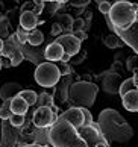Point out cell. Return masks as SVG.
Here are the masks:
<instances>
[{
    "label": "cell",
    "mask_w": 138,
    "mask_h": 147,
    "mask_svg": "<svg viewBox=\"0 0 138 147\" xmlns=\"http://www.w3.org/2000/svg\"><path fill=\"white\" fill-rule=\"evenodd\" d=\"M97 124L100 127L102 135L112 143L124 144L134 137V129L129 126L128 121L117 111L111 109V108H106L100 112Z\"/></svg>",
    "instance_id": "1"
},
{
    "label": "cell",
    "mask_w": 138,
    "mask_h": 147,
    "mask_svg": "<svg viewBox=\"0 0 138 147\" xmlns=\"http://www.w3.org/2000/svg\"><path fill=\"white\" fill-rule=\"evenodd\" d=\"M49 143L52 147H88L78 129L61 118H58L49 129Z\"/></svg>",
    "instance_id": "2"
},
{
    "label": "cell",
    "mask_w": 138,
    "mask_h": 147,
    "mask_svg": "<svg viewBox=\"0 0 138 147\" xmlns=\"http://www.w3.org/2000/svg\"><path fill=\"white\" fill-rule=\"evenodd\" d=\"M99 92V86L96 84L79 80L74 82L68 88V100L78 108H90L94 105Z\"/></svg>",
    "instance_id": "3"
},
{
    "label": "cell",
    "mask_w": 138,
    "mask_h": 147,
    "mask_svg": "<svg viewBox=\"0 0 138 147\" xmlns=\"http://www.w3.org/2000/svg\"><path fill=\"white\" fill-rule=\"evenodd\" d=\"M109 21H111L112 28L117 30H128L132 24L135 23L137 12L134 11L131 2L126 0H118L114 2L111 11H109Z\"/></svg>",
    "instance_id": "4"
},
{
    "label": "cell",
    "mask_w": 138,
    "mask_h": 147,
    "mask_svg": "<svg viewBox=\"0 0 138 147\" xmlns=\"http://www.w3.org/2000/svg\"><path fill=\"white\" fill-rule=\"evenodd\" d=\"M34 78H35V82L43 88H53V86L58 85L61 79V71L56 64L44 61L40 65H37Z\"/></svg>",
    "instance_id": "5"
},
{
    "label": "cell",
    "mask_w": 138,
    "mask_h": 147,
    "mask_svg": "<svg viewBox=\"0 0 138 147\" xmlns=\"http://www.w3.org/2000/svg\"><path fill=\"white\" fill-rule=\"evenodd\" d=\"M0 56L8 58L9 62H11V67H17V65H20L21 62H23L24 55H23V52H21V44H20V41L17 40L15 34L9 35V38L5 41L3 52H2Z\"/></svg>",
    "instance_id": "6"
},
{
    "label": "cell",
    "mask_w": 138,
    "mask_h": 147,
    "mask_svg": "<svg viewBox=\"0 0 138 147\" xmlns=\"http://www.w3.org/2000/svg\"><path fill=\"white\" fill-rule=\"evenodd\" d=\"M58 117L59 115L58 114H53L50 108L41 106V108H37V111L34 112L32 123L38 129H50L53 126V123L58 120Z\"/></svg>",
    "instance_id": "7"
},
{
    "label": "cell",
    "mask_w": 138,
    "mask_h": 147,
    "mask_svg": "<svg viewBox=\"0 0 138 147\" xmlns=\"http://www.w3.org/2000/svg\"><path fill=\"white\" fill-rule=\"evenodd\" d=\"M55 42H58V44L64 49V53L70 55L71 58L76 56L80 52V44L82 42L74 36V34H70V32L68 34H64V35H59L58 38H55Z\"/></svg>",
    "instance_id": "8"
},
{
    "label": "cell",
    "mask_w": 138,
    "mask_h": 147,
    "mask_svg": "<svg viewBox=\"0 0 138 147\" xmlns=\"http://www.w3.org/2000/svg\"><path fill=\"white\" fill-rule=\"evenodd\" d=\"M78 132L82 138L85 140V143L88 147H96L97 144H109L108 140L102 135V132H99V130H94L91 126H82L80 129H78Z\"/></svg>",
    "instance_id": "9"
},
{
    "label": "cell",
    "mask_w": 138,
    "mask_h": 147,
    "mask_svg": "<svg viewBox=\"0 0 138 147\" xmlns=\"http://www.w3.org/2000/svg\"><path fill=\"white\" fill-rule=\"evenodd\" d=\"M58 118L68 121L71 126H74L76 129H80L82 126H84V123H85V118H84V112H82V108H78V106H70L68 109H67V111H64Z\"/></svg>",
    "instance_id": "10"
},
{
    "label": "cell",
    "mask_w": 138,
    "mask_h": 147,
    "mask_svg": "<svg viewBox=\"0 0 138 147\" xmlns=\"http://www.w3.org/2000/svg\"><path fill=\"white\" fill-rule=\"evenodd\" d=\"M21 92V85L17 82H8L0 90V99L3 102H11L14 97H17Z\"/></svg>",
    "instance_id": "11"
},
{
    "label": "cell",
    "mask_w": 138,
    "mask_h": 147,
    "mask_svg": "<svg viewBox=\"0 0 138 147\" xmlns=\"http://www.w3.org/2000/svg\"><path fill=\"white\" fill-rule=\"evenodd\" d=\"M64 55V49L61 47L58 42H50L46 49H44V59L49 62H56L61 61V58Z\"/></svg>",
    "instance_id": "12"
},
{
    "label": "cell",
    "mask_w": 138,
    "mask_h": 147,
    "mask_svg": "<svg viewBox=\"0 0 138 147\" xmlns=\"http://www.w3.org/2000/svg\"><path fill=\"white\" fill-rule=\"evenodd\" d=\"M37 26H38V17L32 12V11L21 12V15H20V28H23L27 32H32L34 29H37Z\"/></svg>",
    "instance_id": "13"
},
{
    "label": "cell",
    "mask_w": 138,
    "mask_h": 147,
    "mask_svg": "<svg viewBox=\"0 0 138 147\" xmlns=\"http://www.w3.org/2000/svg\"><path fill=\"white\" fill-rule=\"evenodd\" d=\"M123 106L129 112H138V90H132L121 97Z\"/></svg>",
    "instance_id": "14"
},
{
    "label": "cell",
    "mask_w": 138,
    "mask_h": 147,
    "mask_svg": "<svg viewBox=\"0 0 138 147\" xmlns=\"http://www.w3.org/2000/svg\"><path fill=\"white\" fill-rule=\"evenodd\" d=\"M9 108H11V112L15 114V115H26L27 111H29V105H27L24 102V99H21L20 96L14 97V99L9 102Z\"/></svg>",
    "instance_id": "15"
},
{
    "label": "cell",
    "mask_w": 138,
    "mask_h": 147,
    "mask_svg": "<svg viewBox=\"0 0 138 147\" xmlns=\"http://www.w3.org/2000/svg\"><path fill=\"white\" fill-rule=\"evenodd\" d=\"M44 41V35L40 29H34L32 32H29V36H27V44L32 47H38L41 46Z\"/></svg>",
    "instance_id": "16"
},
{
    "label": "cell",
    "mask_w": 138,
    "mask_h": 147,
    "mask_svg": "<svg viewBox=\"0 0 138 147\" xmlns=\"http://www.w3.org/2000/svg\"><path fill=\"white\" fill-rule=\"evenodd\" d=\"M21 99H24V102L27 103L29 106H34L37 105V100H38V94L34 90H21V92L18 94Z\"/></svg>",
    "instance_id": "17"
},
{
    "label": "cell",
    "mask_w": 138,
    "mask_h": 147,
    "mask_svg": "<svg viewBox=\"0 0 138 147\" xmlns=\"http://www.w3.org/2000/svg\"><path fill=\"white\" fill-rule=\"evenodd\" d=\"M37 105L38 108H41V106H47V108H52L55 105V102H53V96L52 94H49V92H41V94H38V100H37Z\"/></svg>",
    "instance_id": "18"
},
{
    "label": "cell",
    "mask_w": 138,
    "mask_h": 147,
    "mask_svg": "<svg viewBox=\"0 0 138 147\" xmlns=\"http://www.w3.org/2000/svg\"><path fill=\"white\" fill-rule=\"evenodd\" d=\"M132 90H135V84H134V79H126V80H123V82L120 84V88H118V94H120V97H123L124 94H128L129 91H132Z\"/></svg>",
    "instance_id": "19"
},
{
    "label": "cell",
    "mask_w": 138,
    "mask_h": 147,
    "mask_svg": "<svg viewBox=\"0 0 138 147\" xmlns=\"http://www.w3.org/2000/svg\"><path fill=\"white\" fill-rule=\"evenodd\" d=\"M103 44L106 46L108 49H118L120 46H123V42L118 40V36L115 35H108L103 38Z\"/></svg>",
    "instance_id": "20"
},
{
    "label": "cell",
    "mask_w": 138,
    "mask_h": 147,
    "mask_svg": "<svg viewBox=\"0 0 138 147\" xmlns=\"http://www.w3.org/2000/svg\"><path fill=\"white\" fill-rule=\"evenodd\" d=\"M11 117H12V112H11L9 108V102H5L0 106V120H9Z\"/></svg>",
    "instance_id": "21"
},
{
    "label": "cell",
    "mask_w": 138,
    "mask_h": 147,
    "mask_svg": "<svg viewBox=\"0 0 138 147\" xmlns=\"http://www.w3.org/2000/svg\"><path fill=\"white\" fill-rule=\"evenodd\" d=\"M15 36H17V40L20 41V44L24 46V44H27V36H29V32L24 30L23 28H20V26H18L17 32H15Z\"/></svg>",
    "instance_id": "22"
},
{
    "label": "cell",
    "mask_w": 138,
    "mask_h": 147,
    "mask_svg": "<svg viewBox=\"0 0 138 147\" xmlns=\"http://www.w3.org/2000/svg\"><path fill=\"white\" fill-rule=\"evenodd\" d=\"M71 29H73V34H74V32H84V29H85V21H84V18H76V20H73V26H71Z\"/></svg>",
    "instance_id": "23"
},
{
    "label": "cell",
    "mask_w": 138,
    "mask_h": 147,
    "mask_svg": "<svg viewBox=\"0 0 138 147\" xmlns=\"http://www.w3.org/2000/svg\"><path fill=\"white\" fill-rule=\"evenodd\" d=\"M9 121H11L12 126L20 127V126H23V124H24V115H15V114H12V117L9 118Z\"/></svg>",
    "instance_id": "24"
},
{
    "label": "cell",
    "mask_w": 138,
    "mask_h": 147,
    "mask_svg": "<svg viewBox=\"0 0 138 147\" xmlns=\"http://www.w3.org/2000/svg\"><path fill=\"white\" fill-rule=\"evenodd\" d=\"M58 23L61 24V28H67V29H71V26H73V18L70 17V15L64 14L62 18H61V21H58Z\"/></svg>",
    "instance_id": "25"
},
{
    "label": "cell",
    "mask_w": 138,
    "mask_h": 147,
    "mask_svg": "<svg viewBox=\"0 0 138 147\" xmlns=\"http://www.w3.org/2000/svg\"><path fill=\"white\" fill-rule=\"evenodd\" d=\"M111 6H112V3L105 2V0H100V2H99V11H100L102 14H105V15H109Z\"/></svg>",
    "instance_id": "26"
},
{
    "label": "cell",
    "mask_w": 138,
    "mask_h": 147,
    "mask_svg": "<svg viewBox=\"0 0 138 147\" xmlns=\"http://www.w3.org/2000/svg\"><path fill=\"white\" fill-rule=\"evenodd\" d=\"M82 112H84V118H85L84 126H91V124L94 123V120H93V115H91V111L88 109V108H82Z\"/></svg>",
    "instance_id": "27"
},
{
    "label": "cell",
    "mask_w": 138,
    "mask_h": 147,
    "mask_svg": "<svg viewBox=\"0 0 138 147\" xmlns=\"http://www.w3.org/2000/svg\"><path fill=\"white\" fill-rule=\"evenodd\" d=\"M61 32H62V28H61V24L59 23H53L52 24V29H50V34H52V36H59L61 35Z\"/></svg>",
    "instance_id": "28"
},
{
    "label": "cell",
    "mask_w": 138,
    "mask_h": 147,
    "mask_svg": "<svg viewBox=\"0 0 138 147\" xmlns=\"http://www.w3.org/2000/svg\"><path fill=\"white\" fill-rule=\"evenodd\" d=\"M58 68H59V71H61V76L62 74H65V76H70L71 74V70H70V67H68V64H61V65H58Z\"/></svg>",
    "instance_id": "29"
},
{
    "label": "cell",
    "mask_w": 138,
    "mask_h": 147,
    "mask_svg": "<svg viewBox=\"0 0 138 147\" xmlns=\"http://www.w3.org/2000/svg\"><path fill=\"white\" fill-rule=\"evenodd\" d=\"M90 3V0H76V2H70L71 6H76V8H79V6H87V5Z\"/></svg>",
    "instance_id": "30"
},
{
    "label": "cell",
    "mask_w": 138,
    "mask_h": 147,
    "mask_svg": "<svg viewBox=\"0 0 138 147\" xmlns=\"http://www.w3.org/2000/svg\"><path fill=\"white\" fill-rule=\"evenodd\" d=\"M74 36L78 38V40L82 42V41H85L87 38H88V35H87V32L84 30V32H74Z\"/></svg>",
    "instance_id": "31"
},
{
    "label": "cell",
    "mask_w": 138,
    "mask_h": 147,
    "mask_svg": "<svg viewBox=\"0 0 138 147\" xmlns=\"http://www.w3.org/2000/svg\"><path fill=\"white\" fill-rule=\"evenodd\" d=\"M70 59H71V56H70V55H67V53H64V55H62V58H61V62H64V64H68V62H70Z\"/></svg>",
    "instance_id": "32"
},
{
    "label": "cell",
    "mask_w": 138,
    "mask_h": 147,
    "mask_svg": "<svg viewBox=\"0 0 138 147\" xmlns=\"http://www.w3.org/2000/svg\"><path fill=\"white\" fill-rule=\"evenodd\" d=\"M132 79H134V84H135V90H138V73H135Z\"/></svg>",
    "instance_id": "33"
},
{
    "label": "cell",
    "mask_w": 138,
    "mask_h": 147,
    "mask_svg": "<svg viewBox=\"0 0 138 147\" xmlns=\"http://www.w3.org/2000/svg\"><path fill=\"white\" fill-rule=\"evenodd\" d=\"M23 147H47V146H41V144H38V143H34V144H26Z\"/></svg>",
    "instance_id": "34"
},
{
    "label": "cell",
    "mask_w": 138,
    "mask_h": 147,
    "mask_svg": "<svg viewBox=\"0 0 138 147\" xmlns=\"http://www.w3.org/2000/svg\"><path fill=\"white\" fill-rule=\"evenodd\" d=\"M3 46H5V41L0 38V55H2V52H3Z\"/></svg>",
    "instance_id": "35"
},
{
    "label": "cell",
    "mask_w": 138,
    "mask_h": 147,
    "mask_svg": "<svg viewBox=\"0 0 138 147\" xmlns=\"http://www.w3.org/2000/svg\"><path fill=\"white\" fill-rule=\"evenodd\" d=\"M44 23H46V21H44V20H41V18H38V26H40V24H44Z\"/></svg>",
    "instance_id": "36"
},
{
    "label": "cell",
    "mask_w": 138,
    "mask_h": 147,
    "mask_svg": "<svg viewBox=\"0 0 138 147\" xmlns=\"http://www.w3.org/2000/svg\"><path fill=\"white\" fill-rule=\"evenodd\" d=\"M3 68V59H2V56H0V70Z\"/></svg>",
    "instance_id": "37"
},
{
    "label": "cell",
    "mask_w": 138,
    "mask_h": 147,
    "mask_svg": "<svg viewBox=\"0 0 138 147\" xmlns=\"http://www.w3.org/2000/svg\"><path fill=\"white\" fill-rule=\"evenodd\" d=\"M135 21H137V23H138V12H137V18H135Z\"/></svg>",
    "instance_id": "38"
}]
</instances>
